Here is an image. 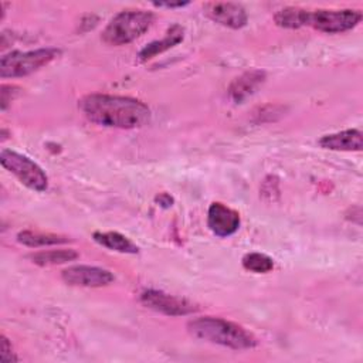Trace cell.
Instances as JSON below:
<instances>
[{"label":"cell","instance_id":"12","mask_svg":"<svg viewBox=\"0 0 363 363\" xmlns=\"http://www.w3.org/2000/svg\"><path fill=\"white\" fill-rule=\"evenodd\" d=\"M265 81V72L259 69H251L235 78L230 88L228 95L235 104H241L245 101L250 95H252Z\"/></svg>","mask_w":363,"mask_h":363},{"label":"cell","instance_id":"11","mask_svg":"<svg viewBox=\"0 0 363 363\" xmlns=\"http://www.w3.org/2000/svg\"><path fill=\"white\" fill-rule=\"evenodd\" d=\"M319 145L329 150L357 152L363 147V136L359 129H346L322 136L319 139Z\"/></svg>","mask_w":363,"mask_h":363},{"label":"cell","instance_id":"9","mask_svg":"<svg viewBox=\"0 0 363 363\" xmlns=\"http://www.w3.org/2000/svg\"><path fill=\"white\" fill-rule=\"evenodd\" d=\"M203 9L208 18L228 28H241L248 21V14L245 9L238 3L213 1L204 4Z\"/></svg>","mask_w":363,"mask_h":363},{"label":"cell","instance_id":"15","mask_svg":"<svg viewBox=\"0 0 363 363\" xmlns=\"http://www.w3.org/2000/svg\"><path fill=\"white\" fill-rule=\"evenodd\" d=\"M28 258L40 267H48L74 261L78 258V252L75 250H45L34 252Z\"/></svg>","mask_w":363,"mask_h":363},{"label":"cell","instance_id":"8","mask_svg":"<svg viewBox=\"0 0 363 363\" xmlns=\"http://www.w3.org/2000/svg\"><path fill=\"white\" fill-rule=\"evenodd\" d=\"M61 278L65 284L72 286L99 288L113 282L115 277L109 269L94 265H72L61 272Z\"/></svg>","mask_w":363,"mask_h":363},{"label":"cell","instance_id":"2","mask_svg":"<svg viewBox=\"0 0 363 363\" xmlns=\"http://www.w3.org/2000/svg\"><path fill=\"white\" fill-rule=\"evenodd\" d=\"M187 330L197 339L235 350L252 349L258 345L257 337L251 332L223 318H194L187 323Z\"/></svg>","mask_w":363,"mask_h":363},{"label":"cell","instance_id":"16","mask_svg":"<svg viewBox=\"0 0 363 363\" xmlns=\"http://www.w3.org/2000/svg\"><path fill=\"white\" fill-rule=\"evenodd\" d=\"M308 18H309V10L299 9V7H286L279 10L274 16L277 26L284 28H299V27L308 26Z\"/></svg>","mask_w":363,"mask_h":363},{"label":"cell","instance_id":"13","mask_svg":"<svg viewBox=\"0 0 363 363\" xmlns=\"http://www.w3.org/2000/svg\"><path fill=\"white\" fill-rule=\"evenodd\" d=\"M184 38V28L179 24H174L172 26L163 38L160 40H156V41H152L150 44H147L140 52H139V60L140 61H147L153 57H156L157 54H162L166 50L177 45L179 43H182Z\"/></svg>","mask_w":363,"mask_h":363},{"label":"cell","instance_id":"17","mask_svg":"<svg viewBox=\"0 0 363 363\" xmlns=\"http://www.w3.org/2000/svg\"><path fill=\"white\" fill-rule=\"evenodd\" d=\"M18 242L37 248V247H45V245H55V244H65L69 241V238L64 235L50 234V233H34V231H21L17 235Z\"/></svg>","mask_w":363,"mask_h":363},{"label":"cell","instance_id":"20","mask_svg":"<svg viewBox=\"0 0 363 363\" xmlns=\"http://www.w3.org/2000/svg\"><path fill=\"white\" fill-rule=\"evenodd\" d=\"M156 201L162 206V207H170L172 204H173V199L167 194V193H162V194H159L157 197H156Z\"/></svg>","mask_w":363,"mask_h":363},{"label":"cell","instance_id":"14","mask_svg":"<svg viewBox=\"0 0 363 363\" xmlns=\"http://www.w3.org/2000/svg\"><path fill=\"white\" fill-rule=\"evenodd\" d=\"M92 237L98 244H101L112 251H118V252H123V254H136L139 251V248L128 237H125L123 234L116 233V231H106V233L96 231V233H94Z\"/></svg>","mask_w":363,"mask_h":363},{"label":"cell","instance_id":"5","mask_svg":"<svg viewBox=\"0 0 363 363\" xmlns=\"http://www.w3.org/2000/svg\"><path fill=\"white\" fill-rule=\"evenodd\" d=\"M0 163L4 169L13 173L21 184L34 190L45 191L48 187V177L45 172L30 157L14 150L3 149L0 153Z\"/></svg>","mask_w":363,"mask_h":363},{"label":"cell","instance_id":"6","mask_svg":"<svg viewBox=\"0 0 363 363\" xmlns=\"http://www.w3.org/2000/svg\"><path fill=\"white\" fill-rule=\"evenodd\" d=\"M362 20L359 10L343 9V10H315L309 11L308 26L328 34L343 33L356 27Z\"/></svg>","mask_w":363,"mask_h":363},{"label":"cell","instance_id":"10","mask_svg":"<svg viewBox=\"0 0 363 363\" xmlns=\"http://www.w3.org/2000/svg\"><path fill=\"white\" fill-rule=\"evenodd\" d=\"M240 214L223 203H211L207 213V225L218 237L233 235L240 228Z\"/></svg>","mask_w":363,"mask_h":363},{"label":"cell","instance_id":"7","mask_svg":"<svg viewBox=\"0 0 363 363\" xmlns=\"http://www.w3.org/2000/svg\"><path fill=\"white\" fill-rule=\"evenodd\" d=\"M140 302L156 312H160L167 316H184L199 311L197 306L190 303L183 298L166 294L157 289H146L140 294Z\"/></svg>","mask_w":363,"mask_h":363},{"label":"cell","instance_id":"21","mask_svg":"<svg viewBox=\"0 0 363 363\" xmlns=\"http://www.w3.org/2000/svg\"><path fill=\"white\" fill-rule=\"evenodd\" d=\"M189 1H177V3H153L156 7H167V9H174V7H183L187 6Z\"/></svg>","mask_w":363,"mask_h":363},{"label":"cell","instance_id":"19","mask_svg":"<svg viewBox=\"0 0 363 363\" xmlns=\"http://www.w3.org/2000/svg\"><path fill=\"white\" fill-rule=\"evenodd\" d=\"M0 360L3 363H16L18 360V357L16 356V353L13 352L11 343L9 342V339L6 336H1V343H0Z\"/></svg>","mask_w":363,"mask_h":363},{"label":"cell","instance_id":"3","mask_svg":"<svg viewBox=\"0 0 363 363\" xmlns=\"http://www.w3.org/2000/svg\"><path fill=\"white\" fill-rule=\"evenodd\" d=\"M153 18L155 16L146 10H123L108 23L102 38L111 45L129 44L150 28Z\"/></svg>","mask_w":363,"mask_h":363},{"label":"cell","instance_id":"1","mask_svg":"<svg viewBox=\"0 0 363 363\" xmlns=\"http://www.w3.org/2000/svg\"><path fill=\"white\" fill-rule=\"evenodd\" d=\"M82 113L94 123L106 128L133 129L150 121V109L130 96L89 94L78 101Z\"/></svg>","mask_w":363,"mask_h":363},{"label":"cell","instance_id":"18","mask_svg":"<svg viewBox=\"0 0 363 363\" xmlns=\"http://www.w3.org/2000/svg\"><path fill=\"white\" fill-rule=\"evenodd\" d=\"M242 267L247 271L255 272V274H267L272 271L274 261L265 254L261 252H248L242 257Z\"/></svg>","mask_w":363,"mask_h":363},{"label":"cell","instance_id":"4","mask_svg":"<svg viewBox=\"0 0 363 363\" xmlns=\"http://www.w3.org/2000/svg\"><path fill=\"white\" fill-rule=\"evenodd\" d=\"M57 48H38L31 51H13L1 57L0 60V77L17 78L30 75L40 68L48 65L60 55Z\"/></svg>","mask_w":363,"mask_h":363}]
</instances>
